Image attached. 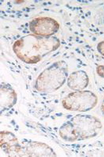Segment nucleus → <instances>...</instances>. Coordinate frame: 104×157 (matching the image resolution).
<instances>
[{"mask_svg": "<svg viewBox=\"0 0 104 157\" xmlns=\"http://www.w3.org/2000/svg\"><path fill=\"white\" fill-rule=\"evenodd\" d=\"M60 45V40L56 37L28 34L15 41L13 50L17 57L23 63L35 64L45 56L56 50Z\"/></svg>", "mask_w": 104, "mask_h": 157, "instance_id": "obj_1", "label": "nucleus"}, {"mask_svg": "<svg viewBox=\"0 0 104 157\" xmlns=\"http://www.w3.org/2000/svg\"><path fill=\"white\" fill-rule=\"evenodd\" d=\"M68 77V67L64 61H57L41 72L34 88L39 92L53 93L64 86Z\"/></svg>", "mask_w": 104, "mask_h": 157, "instance_id": "obj_2", "label": "nucleus"}, {"mask_svg": "<svg viewBox=\"0 0 104 157\" xmlns=\"http://www.w3.org/2000/svg\"><path fill=\"white\" fill-rule=\"evenodd\" d=\"M70 121L74 126L78 141L95 137L102 128L100 120L90 115H76Z\"/></svg>", "mask_w": 104, "mask_h": 157, "instance_id": "obj_3", "label": "nucleus"}, {"mask_svg": "<svg viewBox=\"0 0 104 157\" xmlns=\"http://www.w3.org/2000/svg\"><path fill=\"white\" fill-rule=\"evenodd\" d=\"M97 103V98L90 91H74L62 101V105L68 111L85 112L93 109Z\"/></svg>", "mask_w": 104, "mask_h": 157, "instance_id": "obj_4", "label": "nucleus"}, {"mask_svg": "<svg viewBox=\"0 0 104 157\" xmlns=\"http://www.w3.org/2000/svg\"><path fill=\"white\" fill-rule=\"evenodd\" d=\"M60 25L54 18L49 17H39L34 18L29 23L30 32L37 36H53L59 30Z\"/></svg>", "mask_w": 104, "mask_h": 157, "instance_id": "obj_5", "label": "nucleus"}, {"mask_svg": "<svg viewBox=\"0 0 104 157\" xmlns=\"http://www.w3.org/2000/svg\"><path fill=\"white\" fill-rule=\"evenodd\" d=\"M0 136L1 148L9 156H17L23 151V146L20 144L14 134L9 131H1Z\"/></svg>", "mask_w": 104, "mask_h": 157, "instance_id": "obj_6", "label": "nucleus"}, {"mask_svg": "<svg viewBox=\"0 0 104 157\" xmlns=\"http://www.w3.org/2000/svg\"><path fill=\"white\" fill-rule=\"evenodd\" d=\"M23 151L27 157H56L53 149L45 143L27 141L23 146Z\"/></svg>", "mask_w": 104, "mask_h": 157, "instance_id": "obj_7", "label": "nucleus"}, {"mask_svg": "<svg viewBox=\"0 0 104 157\" xmlns=\"http://www.w3.org/2000/svg\"><path fill=\"white\" fill-rule=\"evenodd\" d=\"M17 101V94L12 86L2 82L0 87V107L1 112L11 109Z\"/></svg>", "mask_w": 104, "mask_h": 157, "instance_id": "obj_8", "label": "nucleus"}, {"mask_svg": "<svg viewBox=\"0 0 104 157\" xmlns=\"http://www.w3.org/2000/svg\"><path fill=\"white\" fill-rule=\"evenodd\" d=\"M88 75L83 70H77L73 72L67 78V86L73 91H82L88 84Z\"/></svg>", "mask_w": 104, "mask_h": 157, "instance_id": "obj_9", "label": "nucleus"}, {"mask_svg": "<svg viewBox=\"0 0 104 157\" xmlns=\"http://www.w3.org/2000/svg\"><path fill=\"white\" fill-rule=\"evenodd\" d=\"M59 135L60 137L67 142L78 141L74 126L70 121H66L59 129Z\"/></svg>", "mask_w": 104, "mask_h": 157, "instance_id": "obj_10", "label": "nucleus"}, {"mask_svg": "<svg viewBox=\"0 0 104 157\" xmlns=\"http://www.w3.org/2000/svg\"><path fill=\"white\" fill-rule=\"evenodd\" d=\"M98 50L99 52H101V54L104 56V41L99 44L98 46Z\"/></svg>", "mask_w": 104, "mask_h": 157, "instance_id": "obj_11", "label": "nucleus"}, {"mask_svg": "<svg viewBox=\"0 0 104 157\" xmlns=\"http://www.w3.org/2000/svg\"><path fill=\"white\" fill-rule=\"evenodd\" d=\"M102 113H104V98L102 101Z\"/></svg>", "mask_w": 104, "mask_h": 157, "instance_id": "obj_12", "label": "nucleus"}]
</instances>
